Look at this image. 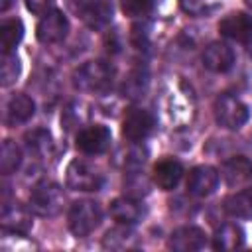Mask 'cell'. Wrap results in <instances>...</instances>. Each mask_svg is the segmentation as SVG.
I'll return each mask as SVG.
<instances>
[{"mask_svg":"<svg viewBox=\"0 0 252 252\" xmlns=\"http://www.w3.org/2000/svg\"><path fill=\"white\" fill-rule=\"evenodd\" d=\"M114 69L102 59H93L83 63L73 73V87L83 93H98L104 91L112 81Z\"/></svg>","mask_w":252,"mask_h":252,"instance_id":"6da1fadb","label":"cell"},{"mask_svg":"<svg viewBox=\"0 0 252 252\" xmlns=\"http://www.w3.org/2000/svg\"><path fill=\"white\" fill-rule=\"evenodd\" d=\"M102 220V209L98 203L91 201V199H81L75 201L69 209V230L77 236V238H85L91 232H94L98 228Z\"/></svg>","mask_w":252,"mask_h":252,"instance_id":"7a4b0ae2","label":"cell"},{"mask_svg":"<svg viewBox=\"0 0 252 252\" xmlns=\"http://www.w3.org/2000/svg\"><path fill=\"white\" fill-rule=\"evenodd\" d=\"M213 112H215L217 124H220L222 128H228V130L242 128L250 116L248 106L240 98H236L234 94H228V93L217 96Z\"/></svg>","mask_w":252,"mask_h":252,"instance_id":"3957f363","label":"cell"},{"mask_svg":"<svg viewBox=\"0 0 252 252\" xmlns=\"http://www.w3.org/2000/svg\"><path fill=\"white\" fill-rule=\"evenodd\" d=\"M65 205V193L57 183H39L30 195V209L39 217H55Z\"/></svg>","mask_w":252,"mask_h":252,"instance_id":"277c9868","label":"cell"},{"mask_svg":"<svg viewBox=\"0 0 252 252\" xmlns=\"http://www.w3.org/2000/svg\"><path fill=\"white\" fill-rule=\"evenodd\" d=\"M102 183H104V177L94 165L83 159H73L67 165V185L73 191H87V193L98 191Z\"/></svg>","mask_w":252,"mask_h":252,"instance_id":"5b68a950","label":"cell"},{"mask_svg":"<svg viewBox=\"0 0 252 252\" xmlns=\"http://www.w3.org/2000/svg\"><path fill=\"white\" fill-rule=\"evenodd\" d=\"M156 128V118L146 108H130L122 120V134L130 142L146 140Z\"/></svg>","mask_w":252,"mask_h":252,"instance_id":"8992f818","label":"cell"},{"mask_svg":"<svg viewBox=\"0 0 252 252\" xmlns=\"http://www.w3.org/2000/svg\"><path fill=\"white\" fill-rule=\"evenodd\" d=\"M67 32H69V22L63 16V12H59V10H49V12L41 14V20L35 28L37 39L45 45L63 41Z\"/></svg>","mask_w":252,"mask_h":252,"instance_id":"52a82bcc","label":"cell"},{"mask_svg":"<svg viewBox=\"0 0 252 252\" xmlns=\"http://www.w3.org/2000/svg\"><path fill=\"white\" fill-rule=\"evenodd\" d=\"M112 134L104 124H91L79 130L77 148L85 154H102L110 148Z\"/></svg>","mask_w":252,"mask_h":252,"instance_id":"ba28073f","label":"cell"},{"mask_svg":"<svg viewBox=\"0 0 252 252\" xmlns=\"http://www.w3.org/2000/svg\"><path fill=\"white\" fill-rule=\"evenodd\" d=\"M219 185V173L211 165H197L187 175V191L195 197H209Z\"/></svg>","mask_w":252,"mask_h":252,"instance_id":"9c48e42d","label":"cell"},{"mask_svg":"<svg viewBox=\"0 0 252 252\" xmlns=\"http://www.w3.org/2000/svg\"><path fill=\"white\" fill-rule=\"evenodd\" d=\"M234 59L236 57H234L232 47L226 45V43H222V41L209 43L205 47V51H203V57H201L203 65L209 71H213V73H226L228 69H232Z\"/></svg>","mask_w":252,"mask_h":252,"instance_id":"30bf717a","label":"cell"},{"mask_svg":"<svg viewBox=\"0 0 252 252\" xmlns=\"http://www.w3.org/2000/svg\"><path fill=\"white\" fill-rule=\"evenodd\" d=\"M0 220H2V230L4 232H12L16 236L26 234L32 228V215L20 203H8V205H4L2 207Z\"/></svg>","mask_w":252,"mask_h":252,"instance_id":"8fae6325","label":"cell"},{"mask_svg":"<svg viewBox=\"0 0 252 252\" xmlns=\"http://www.w3.org/2000/svg\"><path fill=\"white\" fill-rule=\"evenodd\" d=\"M219 32L228 39L246 43L252 39V18L244 12H232L219 22Z\"/></svg>","mask_w":252,"mask_h":252,"instance_id":"7c38bea8","label":"cell"},{"mask_svg":"<svg viewBox=\"0 0 252 252\" xmlns=\"http://www.w3.org/2000/svg\"><path fill=\"white\" fill-rule=\"evenodd\" d=\"M205 242H207V234L199 226L187 224V226H179L171 232L167 246L177 252H193V250H201L205 246Z\"/></svg>","mask_w":252,"mask_h":252,"instance_id":"4fadbf2b","label":"cell"},{"mask_svg":"<svg viewBox=\"0 0 252 252\" xmlns=\"http://www.w3.org/2000/svg\"><path fill=\"white\" fill-rule=\"evenodd\" d=\"M181 175H183V165H181L177 159H173V158H163V159H159V161L154 165L152 179H154V183H156L159 189L171 191V189L179 183Z\"/></svg>","mask_w":252,"mask_h":252,"instance_id":"5bb4252c","label":"cell"},{"mask_svg":"<svg viewBox=\"0 0 252 252\" xmlns=\"http://www.w3.org/2000/svg\"><path fill=\"white\" fill-rule=\"evenodd\" d=\"M110 217L118 224H134L144 217V207L134 197H118L108 207Z\"/></svg>","mask_w":252,"mask_h":252,"instance_id":"9a60e30c","label":"cell"},{"mask_svg":"<svg viewBox=\"0 0 252 252\" xmlns=\"http://www.w3.org/2000/svg\"><path fill=\"white\" fill-rule=\"evenodd\" d=\"M222 179L230 187H240L252 179V161L244 156H234L222 165Z\"/></svg>","mask_w":252,"mask_h":252,"instance_id":"2e32d148","label":"cell"},{"mask_svg":"<svg viewBox=\"0 0 252 252\" xmlns=\"http://www.w3.org/2000/svg\"><path fill=\"white\" fill-rule=\"evenodd\" d=\"M114 16V6L110 0H91L83 12V22L91 30H104Z\"/></svg>","mask_w":252,"mask_h":252,"instance_id":"e0dca14e","label":"cell"},{"mask_svg":"<svg viewBox=\"0 0 252 252\" xmlns=\"http://www.w3.org/2000/svg\"><path fill=\"white\" fill-rule=\"evenodd\" d=\"M35 112V104L28 94L16 93L14 96H10L8 104H6V124L16 126V124H24L28 122Z\"/></svg>","mask_w":252,"mask_h":252,"instance_id":"ac0fdd59","label":"cell"},{"mask_svg":"<svg viewBox=\"0 0 252 252\" xmlns=\"http://www.w3.org/2000/svg\"><path fill=\"white\" fill-rule=\"evenodd\" d=\"M244 244V232L238 224L226 222L220 228H217L213 236V246L217 250H236Z\"/></svg>","mask_w":252,"mask_h":252,"instance_id":"d6986e66","label":"cell"},{"mask_svg":"<svg viewBox=\"0 0 252 252\" xmlns=\"http://www.w3.org/2000/svg\"><path fill=\"white\" fill-rule=\"evenodd\" d=\"M130 224H120L116 228H110L104 238H102V246L110 248V250H126V248H134L138 244L136 240V232L132 228H128Z\"/></svg>","mask_w":252,"mask_h":252,"instance_id":"ffe728a7","label":"cell"},{"mask_svg":"<svg viewBox=\"0 0 252 252\" xmlns=\"http://www.w3.org/2000/svg\"><path fill=\"white\" fill-rule=\"evenodd\" d=\"M224 211L234 219H252V191H236L224 199Z\"/></svg>","mask_w":252,"mask_h":252,"instance_id":"44dd1931","label":"cell"},{"mask_svg":"<svg viewBox=\"0 0 252 252\" xmlns=\"http://www.w3.org/2000/svg\"><path fill=\"white\" fill-rule=\"evenodd\" d=\"M22 37H24L22 20L10 18V20L2 22V26H0V47H2V53H12Z\"/></svg>","mask_w":252,"mask_h":252,"instance_id":"7402d4cb","label":"cell"},{"mask_svg":"<svg viewBox=\"0 0 252 252\" xmlns=\"http://www.w3.org/2000/svg\"><path fill=\"white\" fill-rule=\"evenodd\" d=\"M146 156H148V152L140 142H130L128 146H122L116 152L114 161L126 169H138L146 161Z\"/></svg>","mask_w":252,"mask_h":252,"instance_id":"603a6c76","label":"cell"},{"mask_svg":"<svg viewBox=\"0 0 252 252\" xmlns=\"http://www.w3.org/2000/svg\"><path fill=\"white\" fill-rule=\"evenodd\" d=\"M24 140H26L28 150L33 152L37 158H49L53 154V138L43 128H35L32 132H28L24 136Z\"/></svg>","mask_w":252,"mask_h":252,"instance_id":"cb8c5ba5","label":"cell"},{"mask_svg":"<svg viewBox=\"0 0 252 252\" xmlns=\"http://www.w3.org/2000/svg\"><path fill=\"white\" fill-rule=\"evenodd\" d=\"M20 165H22V150L16 146V142L4 140L2 142V150H0V173L2 175H10Z\"/></svg>","mask_w":252,"mask_h":252,"instance_id":"d4e9b609","label":"cell"},{"mask_svg":"<svg viewBox=\"0 0 252 252\" xmlns=\"http://www.w3.org/2000/svg\"><path fill=\"white\" fill-rule=\"evenodd\" d=\"M22 73V63L14 53H4L2 57V67H0V83L2 87H10L18 81Z\"/></svg>","mask_w":252,"mask_h":252,"instance_id":"484cf974","label":"cell"},{"mask_svg":"<svg viewBox=\"0 0 252 252\" xmlns=\"http://www.w3.org/2000/svg\"><path fill=\"white\" fill-rule=\"evenodd\" d=\"M146 87H148V73L142 71V69H136V71H132L126 77V81L122 85V91H124V96L138 98V96H142V93L146 91Z\"/></svg>","mask_w":252,"mask_h":252,"instance_id":"4316f807","label":"cell"},{"mask_svg":"<svg viewBox=\"0 0 252 252\" xmlns=\"http://www.w3.org/2000/svg\"><path fill=\"white\" fill-rule=\"evenodd\" d=\"M85 120H87V110H85V104H81V102H69L61 116V124L65 130H73L75 126L83 124Z\"/></svg>","mask_w":252,"mask_h":252,"instance_id":"83f0119b","label":"cell"},{"mask_svg":"<svg viewBox=\"0 0 252 252\" xmlns=\"http://www.w3.org/2000/svg\"><path fill=\"white\" fill-rule=\"evenodd\" d=\"M124 191H126L128 197L138 199V197L148 195V191H150V183L144 179L142 173H138V171H130L128 177L124 179Z\"/></svg>","mask_w":252,"mask_h":252,"instance_id":"f1b7e54d","label":"cell"},{"mask_svg":"<svg viewBox=\"0 0 252 252\" xmlns=\"http://www.w3.org/2000/svg\"><path fill=\"white\" fill-rule=\"evenodd\" d=\"M120 8L130 18H142L154 8V0H120Z\"/></svg>","mask_w":252,"mask_h":252,"instance_id":"f546056e","label":"cell"},{"mask_svg":"<svg viewBox=\"0 0 252 252\" xmlns=\"http://www.w3.org/2000/svg\"><path fill=\"white\" fill-rule=\"evenodd\" d=\"M181 8L187 12V14H193V16H201L209 10V4L211 0H179Z\"/></svg>","mask_w":252,"mask_h":252,"instance_id":"4dcf8cb0","label":"cell"},{"mask_svg":"<svg viewBox=\"0 0 252 252\" xmlns=\"http://www.w3.org/2000/svg\"><path fill=\"white\" fill-rule=\"evenodd\" d=\"M53 2H55V0H26V6H28V10L33 12V14H45V12L51 10Z\"/></svg>","mask_w":252,"mask_h":252,"instance_id":"1f68e13d","label":"cell"},{"mask_svg":"<svg viewBox=\"0 0 252 252\" xmlns=\"http://www.w3.org/2000/svg\"><path fill=\"white\" fill-rule=\"evenodd\" d=\"M89 2H91V0H65L67 8H69L75 16H83V12H85V8L89 6Z\"/></svg>","mask_w":252,"mask_h":252,"instance_id":"d6a6232c","label":"cell"},{"mask_svg":"<svg viewBox=\"0 0 252 252\" xmlns=\"http://www.w3.org/2000/svg\"><path fill=\"white\" fill-rule=\"evenodd\" d=\"M12 4H14V0H0V10H2V12H6Z\"/></svg>","mask_w":252,"mask_h":252,"instance_id":"836d02e7","label":"cell"},{"mask_svg":"<svg viewBox=\"0 0 252 252\" xmlns=\"http://www.w3.org/2000/svg\"><path fill=\"white\" fill-rule=\"evenodd\" d=\"M246 6H248V8H252V0H246Z\"/></svg>","mask_w":252,"mask_h":252,"instance_id":"e575fe53","label":"cell"}]
</instances>
